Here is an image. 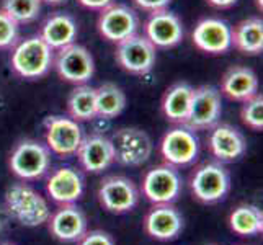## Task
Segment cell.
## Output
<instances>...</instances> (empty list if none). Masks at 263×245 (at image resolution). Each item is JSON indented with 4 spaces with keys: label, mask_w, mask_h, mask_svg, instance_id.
I'll list each match as a JSON object with an SVG mask.
<instances>
[{
    "label": "cell",
    "mask_w": 263,
    "mask_h": 245,
    "mask_svg": "<svg viewBox=\"0 0 263 245\" xmlns=\"http://www.w3.org/2000/svg\"><path fill=\"white\" fill-rule=\"evenodd\" d=\"M4 206L10 219L25 228L43 225L51 216V208L46 198L25 181H18L7 188Z\"/></svg>",
    "instance_id": "6da1fadb"
},
{
    "label": "cell",
    "mask_w": 263,
    "mask_h": 245,
    "mask_svg": "<svg viewBox=\"0 0 263 245\" xmlns=\"http://www.w3.org/2000/svg\"><path fill=\"white\" fill-rule=\"evenodd\" d=\"M10 66L15 76L25 80H38L52 69L54 51L40 34L28 36L10 49Z\"/></svg>",
    "instance_id": "7a4b0ae2"
},
{
    "label": "cell",
    "mask_w": 263,
    "mask_h": 245,
    "mask_svg": "<svg viewBox=\"0 0 263 245\" xmlns=\"http://www.w3.org/2000/svg\"><path fill=\"white\" fill-rule=\"evenodd\" d=\"M8 167L22 181H36L51 168V150L36 139H22L10 152Z\"/></svg>",
    "instance_id": "3957f363"
},
{
    "label": "cell",
    "mask_w": 263,
    "mask_h": 245,
    "mask_svg": "<svg viewBox=\"0 0 263 245\" xmlns=\"http://www.w3.org/2000/svg\"><path fill=\"white\" fill-rule=\"evenodd\" d=\"M190 190L199 203H219L231 190V175L222 162H203L190 177Z\"/></svg>",
    "instance_id": "277c9868"
},
{
    "label": "cell",
    "mask_w": 263,
    "mask_h": 245,
    "mask_svg": "<svg viewBox=\"0 0 263 245\" xmlns=\"http://www.w3.org/2000/svg\"><path fill=\"white\" fill-rule=\"evenodd\" d=\"M52 67L61 80L72 85L88 84L95 74V59L85 46L72 43L54 51Z\"/></svg>",
    "instance_id": "5b68a950"
},
{
    "label": "cell",
    "mask_w": 263,
    "mask_h": 245,
    "mask_svg": "<svg viewBox=\"0 0 263 245\" xmlns=\"http://www.w3.org/2000/svg\"><path fill=\"white\" fill-rule=\"evenodd\" d=\"M115 59L124 72L133 76H144L156 66L157 49L144 34L136 33L116 44Z\"/></svg>",
    "instance_id": "8992f818"
},
{
    "label": "cell",
    "mask_w": 263,
    "mask_h": 245,
    "mask_svg": "<svg viewBox=\"0 0 263 245\" xmlns=\"http://www.w3.org/2000/svg\"><path fill=\"white\" fill-rule=\"evenodd\" d=\"M100 206L113 214H126L139 203V188L124 175H108L97 190Z\"/></svg>",
    "instance_id": "52a82bcc"
},
{
    "label": "cell",
    "mask_w": 263,
    "mask_h": 245,
    "mask_svg": "<svg viewBox=\"0 0 263 245\" xmlns=\"http://www.w3.org/2000/svg\"><path fill=\"white\" fill-rule=\"evenodd\" d=\"M160 156L172 167H188L199 156V139L196 131L185 124L168 129L160 141Z\"/></svg>",
    "instance_id": "ba28073f"
},
{
    "label": "cell",
    "mask_w": 263,
    "mask_h": 245,
    "mask_svg": "<svg viewBox=\"0 0 263 245\" xmlns=\"http://www.w3.org/2000/svg\"><path fill=\"white\" fill-rule=\"evenodd\" d=\"M111 144L115 150V162L124 167H139L152 156V139L139 128H121L113 133Z\"/></svg>",
    "instance_id": "9c48e42d"
},
{
    "label": "cell",
    "mask_w": 263,
    "mask_h": 245,
    "mask_svg": "<svg viewBox=\"0 0 263 245\" xmlns=\"http://www.w3.org/2000/svg\"><path fill=\"white\" fill-rule=\"evenodd\" d=\"M181 177L177 167L160 163L149 168L142 177V195L152 204H170L181 193Z\"/></svg>",
    "instance_id": "30bf717a"
},
{
    "label": "cell",
    "mask_w": 263,
    "mask_h": 245,
    "mask_svg": "<svg viewBox=\"0 0 263 245\" xmlns=\"http://www.w3.org/2000/svg\"><path fill=\"white\" fill-rule=\"evenodd\" d=\"M139 16L131 7L124 4H111L98 12L97 30L103 40L118 44L139 30Z\"/></svg>",
    "instance_id": "8fae6325"
},
{
    "label": "cell",
    "mask_w": 263,
    "mask_h": 245,
    "mask_svg": "<svg viewBox=\"0 0 263 245\" xmlns=\"http://www.w3.org/2000/svg\"><path fill=\"white\" fill-rule=\"evenodd\" d=\"M222 115V100L219 88L213 85H199L193 90L190 115L185 123L192 131L211 129L219 123Z\"/></svg>",
    "instance_id": "7c38bea8"
},
{
    "label": "cell",
    "mask_w": 263,
    "mask_h": 245,
    "mask_svg": "<svg viewBox=\"0 0 263 245\" xmlns=\"http://www.w3.org/2000/svg\"><path fill=\"white\" fill-rule=\"evenodd\" d=\"M44 129L48 149L61 157L74 156L84 138L82 126L70 116H48L44 120Z\"/></svg>",
    "instance_id": "4fadbf2b"
},
{
    "label": "cell",
    "mask_w": 263,
    "mask_h": 245,
    "mask_svg": "<svg viewBox=\"0 0 263 245\" xmlns=\"http://www.w3.org/2000/svg\"><path fill=\"white\" fill-rule=\"evenodd\" d=\"M192 41L195 48L204 54H226L232 48V26L221 18H203L195 25Z\"/></svg>",
    "instance_id": "5bb4252c"
},
{
    "label": "cell",
    "mask_w": 263,
    "mask_h": 245,
    "mask_svg": "<svg viewBox=\"0 0 263 245\" xmlns=\"http://www.w3.org/2000/svg\"><path fill=\"white\" fill-rule=\"evenodd\" d=\"M144 36L154 44L156 49H170L183 40V23L180 16L174 12L160 10L149 13V18L144 22Z\"/></svg>",
    "instance_id": "9a60e30c"
},
{
    "label": "cell",
    "mask_w": 263,
    "mask_h": 245,
    "mask_svg": "<svg viewBox=\"0 0 263 245\" xmlns=\"http://www.w3.org/2000/svg\"><path fill=\"white\" fill-rule=\"evenodd\" d=\"M76 156L80 167L88 174H102L115 163L111 139L102 133L84 136Z\"/></svg>",
    "instance_id": "2e32d148"
},
{
    "label": "cell",
    "mask_w": 263,
    "mask_h": 245,
    "mask_svg": "<svg viewBox=\"0 0 263 245\" xmlns=\"http://www.w3.org/2000/svg\"><path fill=\"white\" fill-rule=\"evenodd\" d=\"M208 147L217 162H235L247 150L243 134L228 123H217L211 128Z\"/></svg>",
    "instance_id": "e0dca14e"
},
{
    "label": "cell",
    "mask_w": 263,
    "mask_h": 245,
    "mask_svg": "<svg viewBox=\"0 0 263 245\" xmlns=\"http://www.w3.org/2000/svg\"><path fill=\"white\" fill-rule=\"evenodd\" d=\"M144 231L149 237L168 242L183 231V217L174 204H154L144 217Z\"/></svg>",
    "instance_id": "ac0fdd59"
},
{
    "label": "cell",
    "mask_w": 263,
    "mask_h": 245,
    "mask_svg": "<svg viewBox=\"0 0 263 245\" xmlns=\"http://www.w3.org/2000/svg\"><path fill=\"white\" fill-rule=\"evenodd\" d=\"M84 177L72 167H59L46 180V190L58 204H74L84 195Z\"/></svg>",
    "instance_id": "d6986e66"
},
{
    "label": "cell",
    "mask_w": 263,
    "mask_h": 245,
    "mask_svg": "<svg viewBox=\"0 0 263 245\" xmlns=\"http://www.w3.org/2000/svg\"><path fill=\"white\" fill-rule=\"evenodd\" d=\"M51 234L61 242H79L87 232V217L84 211L74 204H61L48 219Z\"/></svg>",
    "instance_id": "ffe728a7"
},
{
    "label": "cell",
    "mask_w": 263,
    "mask_h": 245,
    "mask_svg": "<svg viewBox=\"0 0 263 245\" xmlns=\"http://www.w3.org/2000/svg\"><path fill=\"white\" fill-rule=\"evenodd\" d=\"M79 34L77 20L70 13L54 12L41 25L40 36L52 51H58L64 46L76 43Z\"/></svg>",
    "instance_id": "44dd1931"
},
{
    "label": "cell",
    "mask_w": 263,
    "mask_h": 245,
    "mask_svg": "<svg viewBox=\"0 0 263 245\" xmlns=\"http://www.w3.org/2000/svg\"><path fill=\"white\" fill-rule=\"evenodd\" d=\"M219 92L234 102H246L258 93V77L250 67L232 66L221 77Z\"/></svg>",
    "instance_id": "7402d4cb"
},
{
    "label": "cell",
    "mask_w": 263,
    "mask_h": 245,
    "mask_svg": "<svg viewBox=\"0 0 263 245\" xmlns=\"http://www.w3.org/2000/svg\"><path fill=\"white\" fill-rule=\"evenodd\" d=\"M193 87L188 82H175L167 90L160 102L162 115L172 124H185L190 115V106H192L193 98Z\"/></svg>",
    "instance_id": "603a6c76"
},
{
    "label": "cell",
    "mask_w": 263,
    "mask_h": 245,
    "mask_svg": "<svg viewBox=\"0 0 263 245\" xmlns=\"http://www.w3.org/2000/svg\"><path fill=\"white\" fill-rule=\"evenodd\" d=\"M232 48L247 56H258L263 51V22L260 16H249L232 28Z\"/></svg>",
    "instance_id": "cb8c5ba5"
},
{
    "label": "cell",
    "mask_w": 263,
    "mask_h": 245,
    "mask_svg": "<svg viewBox=\"0 0 263 245\" xmlns=\"http://www.w3.org/2000/svg\"><path fill=\"white\" fill-rule=\"evenodd\" d=\"M95 100L98 120H113L120 116L128 103L124 90L113 82H103L102 85H98L95 88Z\"/></svg>",
    "instance_id": "d4e9b609"
},
{
    "label": "cell",
    "mask_w": 263,
    "mask_h": 245,
    "mask_svg": "<svg viewBox=\"0 0 263 245\" xmlns=\"http://www.w3.org/2000/svg\"><path fill=\"white\" fill-rule=\"evenodd\" d=\"M67 113L79 123L97 120V100L95 88L88 84L74 85L67 97Z\"/></svg>",
    "instance_id": "484cf974"
},
{
    "label": "cell",
    "mask_w": 263,
    "mask_h": 245,
    "mask_svg": "<svg viewBox=\"0 0 263 245\" xmlns=\"http://www.w3.org/2000/svg\"><path fill=\"white\" fill-rule=\"evenodd\" d=\"M229 228L240 237H253L263 232V214L257 206L240 204L229 216Z\"/></svg>",
    "instance_id": "4316f807"
},
{
    "label": "cell",
    "mask_w": 263,
    "mask_h": 245,
    "mask_svg": "<svg viewBox=\"0 0 263 245\" xmlns=\"http://www.w3.org/2000/svg\"><path fill=\"white\" fill-rule=\"evenodd\" d=\"M41 5V0H2L0 8L18 25H26L40 16Z\"/></svg>",
    "instance_id": "83f0119b"
},
{
    "label": "cell",
    "mask_w": 263,
    "mask_h": 245,
    "mask_svg": "<svg viewBox=\"0 0 263 245\" xmlns=\"http://www.w3.org/2000/svg\"><path fill=\"white\" fill-rule=\"evenodd\" d=\"M240 118H242V123L252 131L263 129V95L261 93H257L252 98L246 100V102H242Z\"/></svg>",
    "instance_id": "f1b7e54d"
},
{
    "label": "cell",
    "mask_w": 263,
    "mask_h": 245,
    "mask_svg": "<svg viewBox=\"0 0 263 245\" xmlns=\"http://www.w3.org/2000/svg\"><path fill=\"white\" fill-rule=\"evenodd\" d=\"M20 40V25L0 8V49H12Z\"/></svg>",
    "instance_id": "f546056e"
},
{
    "label": "cell",
    "mask_w": 263,
    "mask_h": 245,
    "mask_svg": "<svg viewBox=\"0 0 263 245\" xmlns=\"http://www.w3.org/2000/svg\"><path fill=\"white\" fill-rule=\"evenodd\" d=\"M79 245H115L113 237L105 231H90L85 232L79 240Z\"/></svg>",
    "instance_id": "4dcf8cb0"
},
{
    "label": "cell",
    "mask_w": 263,
    "mask_h": 245,
    "mask_svg": "<svg viewBox=\"0 0 263 245\" xmlns=\"http://www.w3.org/2000/svg\"><path fill=\"white\" fill-rule=\"evenodd\" d=\"M133 4L146 13H156L160 10H167L172 0H133Z\"/></svg>",
    "instance_id": "1f68e13d"
},
{
    "label": "cell",
    "mask_w": 263,
    "mask_h": 245,
    "mask_svg": "<svg viewBox=\"0 0 263 245\" xmlns=\"http://www.w3.org/2000/svg\"><path fill=\"white\" fill-rule=\"evenodd\" d=\"M77 2L82 5L87 10H93V12H100L106 8L108 5L115 4V0H77Z\"/></svg>",
    "instance_id": "d6a6232c"
},
{
    "label": "cell",
    "mask_w": 263,
    "mask_h": 245,
    "mask_svg": "<svg viewBox=\"0 0 263 245\" xmlns=\"http://www.w3.org/2000/svg\"><path fill=\"white\" fill-rule=\"evenodd\" d=\"M206 2H208V5L217 8V10H228V8L237 4L239 0H206Z\"/></svg>",
    "instance_id": "836d02e7"
},
{
    "label": "cell",
    "mask_w": 263,
    "mask_h": 245,
    "mask_svg": "<svg viewBox=\"0 0 263 245\" xmlns=\"http://www.w3.org/2000/svg\"><path fill=\"white\" fill-rule=\"evenodd\" d=\"M10 221L12 219H10V216H8L5 206L0 204V234H4L8 229V225H10Z\"/></svg>",
    "instance_id": "e575fe53"
},
{
    "label": "cell",
    "mask_w": 263,
    "mask_h": 245,
    "mask_svg": "<svg viewBox=\"0 0 263 245\" xmlns=\"http://www.w3.org/2000/svg\"><path fill=\"white\" fill-rule=\"evenodd\" d=\"M43 4H48V5H61V4H64L67 2V0H41Z\"/></svg>",
    "instance_id": "d590c367"
},
{
    "label": "cell",
    "mask_w": 263,
    "mask_h": 245,
    "mask_svg": "<svg viewBox=\"0 0 263 245\" xmlns=\"http://www.w3.org/2000/svg\"><path fill=\"white\" fill-rule=\"evenodd\" d=\"M257 8H258V10H261V0H257Z\"/></svg>",
    "instance_id": "8d00e7d4"
},
{
    "label": "cell",
    "mask_w": 263,
    "mask_h": 245,
    "mask_svg": "<svg viewBox=\"0 0 263 245\" xmlns=\"http://www.w3.org/2000/svg\"><path fill=\"white\" fill-rule=\"evenodd\" d=\"M0 245H13V243H7V242H4V243H0Z\"/></svg>",
    "instance_id": "74e56055"
}]
</instances>
